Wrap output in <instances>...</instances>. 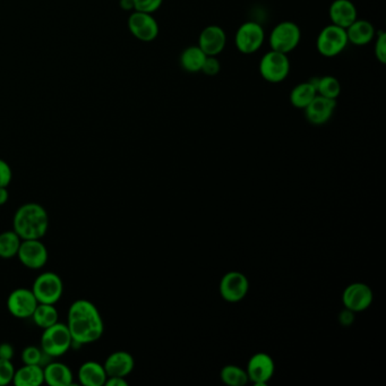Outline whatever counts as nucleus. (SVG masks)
I'll return each instance as SVG.
<instances>
[{"label":"nucleus","mask_w":386,"mask_h":386,"mask_svg":"<svg viewBox=\"0 0 386 386\" xmlns=\"http://www.w3.org/2000/svg\"><path fill=\"white\" fill-rule=\"evenodd\" d=\"M66 325L72 335V347L96 342L104 333L101 313L92 301L87 299L75 300L70 306Z\"/></svg>","instance_id":"f257e3e1"},{"label":"nucleus","mask_w":386,"mask_h":386,"mask_svg":"<svg viewBox=\"0 0 386 386\" xmlns=\"http://www.w3.org/2000/svg\"><path fill=\"white\" fill-rule=\"evenodd\" d=\"M49 229V216L39 203H25L15 212L13 230L20 239H42Z\"/></svg>","instance_id":"f03ea898"},{"label":"nucleus","mask_w":386,"mask_h":386,"mask_svg":"<svg viewBox=\"0 0 386 386\" xmlns=\"http://www.w3.org/2000/svg\"><path fill=\"white\" fill-rule=\"evenodd\" d=\"M73 339L66 324L57 323L46 328L41 335V350L51 358L61 357L72 348Z\"/></svg>","instance_id":"7ed1b4c3"},{"label":"nucleus","mask_w":386,"mask_h":386,"mask_svg":"<svg viewBox=\"0 0 386 386\" xmlns=\"http://www.w3.org/2000/svg\"><path fill=\"white\" fill-rule=\"evenodd\" d=\"M31 290L39 304L56 305L63 294V280L55 272H44L35 280Z\"/></svg>","instance_id":"20e7f679"},{"label":"nucleus","mask_w":386,"mask_h":386,"mask_svg":"<svg viewBox=\"0 0 386 386\" xmlns=\"http://www.w3.org/2000/svg\"><path fill=\"white\" fill-rule=\"evenodd\" d=\"M349 41L346 29L330 24L317 37L316 46L320 55L326 58L335 57L346 49Z\"/></svg>","instance_id":"39448f33"},{"label":"nucleus","mask_w":386,"mask_h":386,"mask_svg":"<svg viewBox=\"0 0 386 386\" xmlns=\"http://www.w3.org/2000/svg\"><path fill=\"white\" fill-rule=\"evenodd\" d=\"M301 39L299 26L290 20H285L274 26L270 35V46L272 50L288 55L297 48Z\"/></svg>","instance_id":"423d86ee"},{"label":"nucleus","mask_w":386,"mask_h":386,"mask_svg":"<svg viewBox=\"0 0 386 386\" xmlns=\"http://www.w3.org/2000/svg\"><path fill=\"white\" fill-rule=\"evenodd\" d=\"M290 61L282 52L270 50L260 61V73L268 83H280L288 77Z\"/></svg>","instance_id":"0eeeda50"},{"label":"nucleus","mask_w":386,"mask_h":386,"mask_svg":"<svg viewBox=\"0 0 386 386\" xmlns=\"http://www.w3.org/2000/svg\"><path fill=\"white\" fill-rule=\"evenodd\" d=\"M266 40V32L261 24L256 22H246L237 30V49L242 54H254L260 49Z\"/></svg>","instance_id":"6e6552de"},{"label":"nucleus","mask_w":386,"mask_h":386,"mask_svg":"<svg viewBox=\"0 0 386 386\" xmlns=\"http://www.w3.org/2000/svg\"><path fill=\"white\" fill-rule=\"evenodd\" d=\"M18 257L25 268L39 270L46 266L49 259V253L41 239L22 240Z\"/></svg>","instance_id":"1a4fd4ad"},{"label":"nucleus","mask_w":386,"mask_h":386,"mask_svg":"<svg viewBox=\"0 0 386 386\" xmlns=\"http://www.w3.org/2000/svg\"><path fill=\"white\" fill-rule=\"evenodd\" d=\"M38 304L31 289H15L7 298V309L12 316L20 320L32 317Z\"/></svg>","instance_id":"9d476101"},{"label":"nucleus","mask_w":386,"mask_h":386,"mask_svg":"<svg viewBox=\"0 0 386 386\" xmlns=\"http://www.w3.org/2000/svg\"><path fill=\"white\" fill-rule=\"evenodd\" d=\"M128 29L137 40L151 42L158 35V24L152 14L134 11L128 18Z\"/></svg>","instance_id":"9b49d317"},{"label":"nucleus","mask_w":386,"mask_h":386,"mask_svg":"<svg viewBox=\"0 0 386 386\" xmlns=\"http://www.w3.org/2000/svg\"><path fill=\"white\" fill-rule=\"evenodd\" d=\"M220 294L229 303H238L244 299L249 289L247 278L240 272H229L220 281Z\"/></svg>","instance_id":"f8f14e48"},{"label":"nucleus","mask_w":386,"mask_h":386,"mask_svg":"<svg viewBox=\"0 0 386 386\" xmlns=\"http://www.w3.org/2000/svg\"><path fill=\"white\" fill-rule=\"evenodd\" d=\"M343 305L352 313L366 311L373 303V292L365 283L356 282L348 285L342 294Z\"/></svg>","instance_id":"ddd939ff"},{"label":"nucleus","mask_w":386,"mask_h":386,"mask_svg":"<svg viewBox=\"0 0 386 386\" xmlns=\"http://www.w3.org/2000/svg\"><path fill=\"white\" fill-rule=\"evenodd\" d=\"M248 380H251L255 385H266L268 380L273 378L274 361L271 356L264 352L254 355L248 361Z\"/></svg>","instance_id":"4468645a"},{"label":"nucleus","mask_w":386,"mask_h":386,"mask_svg":"<svg viewBox=\"0 0 386 386\" xmlns=\"http://www.w3.org/2000/svg\"><path fill=\"white\" fill-rule=\"evenodd\" d=\"M227 35L221 26L208 25L201 32L199 46L206 56H218L225 49Z\"/></svg>","instance_id":"2eb2a0df"},{"label":"nucleus","mask_w":386,"mask_h":386,"mask_svg":"<svg viewBox=\"0 0 386 386\" xmlns=\"http://www.w3.org/2000/svg\"><path fill=\"white\" fill-rule=\"evenodd\" d=\"M335 108L337 100L317 94L314 100L305 108L306 118L313 125L325 124L335 113Z\"/></svg>","instance_id":"dca6fc26"},{"label":"nucleus","mask_w":386,"mask_h":386,"mask_svg":"<svg viewBox=\"0 0 386 386\" xmlns=\"http://www.w3.org/2000/svg\"><path fill=\"white\" fill-rule=\"evenodd\" d=\"M135 361L130 352L115 351L108 356L104 361V367L108 378H126L133 372Z\"/></svg>","instance_id":"f3484780"},{"label":"nucleus","mask_w":386,"mask_h":386,"mask_svg":"<svg viewBox=\"0 0 386 386\" xmlns=\"http://www.w3.org/2000/svg\"><path fill=\"white\" fill-rule=\"evenodd\" d=\"M332 24L347 29L358 18L357 8L351 0H335L329 11Z\"/></svg>","instance_id":"a211bd4d"},{"label":"nucleus","mask_w":386,"mask_h":386,"mask_svg":"<svg viewBox=\"0 0 386 386\" xmlns=\"http://www.w3.org/2000/svg\"><path fill=\"white\" fill-rule=\"evenodd\" d=\"M44 383L50 386H70L74 380L72 369L66 363L50 361L44 367Z\"/></svg>","instance_id":"6ab92c4d"},{"label":"nucleus","mask_w":386,"mask_h":386,"mask_svg":"<svg viewBox=\"0 0 386 386\" xmlns=\"http://www.w3.org/2000/svg\"><path fill=\"white\" fill-rule=\"evenodd\" d=\"M77 378L82 385L102 386L106 383L108 375L101 363L87 361L78 369Z\"/></svg>","instance_id":"aec40b11"},{"label":"nucleus","mask_w":386,"mask_h":386,"mask_svg":"<svg viewBox=\"0 0 386 386\" xmlns=\"http://www.w3.org/2000/svg\"><path fill=\"white\" fill-rule=\"evenodd\" d=\"M347 37L349 42L355 46H365L374 39L376 32L374 26L366 20H357L347 27Z\"/></svg>","instance_id":"412c9836"},{"label":"nucleus","mask_w":386,"mask_h":386,"mask_svg":"<svg viewBox=\"0 0 386 386\" xmlns=\"http://www.w3.org/2000/svg\"><path fill=\"white\" fill-rule=\"evenodd\" d=\"M44 383V367L25 365L15 371L13 384L16 386H40Z\"/></svg>","instance_id":"4be33fe9"},{"label":"nucleus","mask_w":386,"mask_h":386,"mask_svg":"<svg viewBox=\"0 0 386 386\" xmlns=\"http://www.w3.org/2000/svg\"><path fill=\"white\" fill-rule=\"evenodd\" d=\"M208 56L205 55L199 46H190L180 55V65L186 72H201L204 65L205 59Z\"/></svg>","instance_id":"5701e85b"},{"label":"nucleus","mask_w":386,"mask_h":386,"mask_svg":"<svg viewBox=\"0 0 386 386\" xmlns=\"http://www.w3.org/2000/svg\"><path fill=\"white\" fill-rule=\"evenodd\" d=\"M317 95L314 84L311 81L298 84L290 93V102L292 106L299 109H305Z\"/></svg>","instance_id":"b1692460"},{"label":"nucleus","mask_w":386,"mask_h":386,"mask_svg":"<svg viewBox=\"0 0 386 386\" xmlns=\"http://www.w3.org/2000/svg\"><path fill=\"white\" fill-rule=\"evenodd\" d=\"M32 318L35 320V325L44 330L59 322V314L55 305L38 304Z\"/></svg>","instance_id":"393cba45"},{"label":"nucleus","mask_w":386,"mask_h":386,"mask_svg":"<svg viewBox=\"0 0 386 386\" xmlns=\"http://www.w3.org/2000/svg\"><path fill=\"white\" fill-rule=\"evenodd\" d=\"M314 84L317 94L324 98L333 99L337 100L341 93V84L335 76L326 75L323 77H315L311 80Z\"/></svg>","instance_id":"a878e982"},{"label":"nucleus","mask_w":386,"mask_h":386,"mask_svg":"<svg viewBox=\"0 0 386 386\" xmlns=\"http://www.w3.org/2000/svg\"><path fill=\"white\" fill-rule=\"evenodd\" d=\"M20 242H22V239L14 230L1 232L0 234V257L7 260V259L18 256Z\"/></svg>","instance_id":"bb28decb"},{"label":"nucleus","mask_w":386,"mask_h":386,"mask_svg":"<svg viewBox=\"0 0 386 386\" xmlns=\"http://www.w3.org/2000/svg\"><path fill=\"white\" fill-rule=\"evenodd\" d=\"M220 378L223 383L229 386H244L249 380L247 372L235 365L223 367L220 373Z\"/></svg>","instance_id":"cd10ccee"},{"label":"nucleus","mask_w":386,"mask_h":386,"mask_svg":"<svg viewBox=\"0 0 386 386\" xmlns=\"http://www.w3.org/2000/svg\"><path fill=\"white\" fill-rule=\"evenodd\" d=\"M48 355H46L41 348L35 346H29L24 348L22 351V361L25 365H40L41 367H44L46 363L44 359Z\"/></svg>","instance_id":"c85d7f7f"},{"label":"nucleus","mask_w":386,"mask_h":386,"mask_svg":"<svg viewBox=\"0 0 386 386\" xmlns=\"http://www.w3.org/2000/svg\"><path fill=\"white\" fill-rule=\"evenodd\" d=\"M15 371L16 369H15L12 361L0 359V386H6L13 383Z\"/></svg>","instance_id":"c756f323"},{"label":"nucleus","mask_w":386,"mask_h":386,"mask_svg":"<svg viewBox=\"0 0 386 386\" xmlns=\"http://www.w3.org/2000/svg\"><path fill=\"white\" fill-rule=\"evenodd\" d=\"M163 0H134V6L137 12L153 14L161 7Z\"/></svg>","instance_id":"7c9ffc66"},{"label":"nucleus","mask_w":386,"mask_h":386,"mask_svg":"<svg viewBox=\"0 0 386 386\" xmlns=\"http://www.w3.org/2000/svg\"><path fill=\"white\" fill-rule=\"evenodd\" d=\"M375 56L380 63H386V33L384 31L378 32V40L375 44Z\"/></svg>","instance_id":"2f4dec72"},{"label":"nucleus","mask_w":386,"mask_h":386,"mask_svg":"<svg viewBox=\"0 0 386 386\" xmlns=\"http://www.w3.org/2000/svg\"><path fill=\"white\" fill-rule=\"evenodd\" d=\"M220 70H221V65H220L218 58L216 56H208L206 59H205V63L201 72L204 73L205 75L216 76L219 74Z\"/></svg>","instance_id":"473e14b6"},{"label":"nucleus","mask_w":386,"mask_h":386,"mask_svg":"<svg viewBox=\"0 0 386 386\" xmlns=\"http://www.w3.org/2000/svg\"><path fill=\"white\" fill-rule=\"evenodd\" d=\"M12 179V168L5 160L0 158V187H8Z\"/></svg>","instance_id":"72a5a7b5"},{"label":"nucleus","mask_w":386,"mask_h":386,"mask_svg":"<svg viewBox=\"0 0 386 386\" xmlns=\"http://www.w3.org/2000/svg\"><path fill=\"white\" fill-rule=\"evenodd\" d=\"M15 350L13 348L12 344L9 343H1L0 344V359H5V361H12L14 358Z\"/></svg>","instance_id":"f704fd0d"},{"label":"nucleus","mask_w":386,"mask_h":386,"mask_svg":"<svg viewBox=\"0 0 386 386\" xmlns=\"http://www.w3.org/2000/svg\"><path fill=\"white\" fill-rule=\"evenodd\" d=\"M354 318H355L354 313L351 311H349V309H346V311H342L340 314V323L342 325H350L354 322Z\"/></svg>","instance_id":"c9c22d12"},{"label":"nucleus","mask_w":386,"mask_h":386,"mask_svg":"<svg viewBox=\"0 0 386 386\" xmlns=\"http://www.w3.org/2000/svg\"><path fill=\"white\" fill-rule=\"evenodd\" d=\"M106 386H127L128 382L125 380V378H108L104 383Z\"/></svg>","instance_id":"e433bc0d"},{"label":"nucleus","mask_w":386,"mask_h":386,"mask_svg":"<svg viewBox=\"0 0 386 386\" xmlns=\"http://www.w3.org/2000/svg\"><path fill=\"white\" fill-rule=\"evenodd\" d=\"M119 6L125 12H134L135 6H134V0H120Z\"/></svg>","instance_id":"4c0bfd02"},{"label":"nucleus","mask_w":386,"mask_h":386,"mask_svg":"<svg viewBox=\"0 0 386 386\" xmlns=\"http://www.w3.org/2000/svg\"><path fill=\"white\" fill-rule=\"evenodd\" d=\"M8 197L9 193L7 187H0V206L6 204Z\"/></svg>","instance_id":"58836bf2"}]
</instances>
